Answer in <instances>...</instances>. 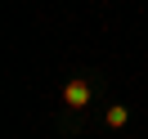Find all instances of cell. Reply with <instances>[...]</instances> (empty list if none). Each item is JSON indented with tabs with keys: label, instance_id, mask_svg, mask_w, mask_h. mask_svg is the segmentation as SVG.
<instances>
[{
	"label": "cell",
	"instance_id": "cell-1",
	"mask_svg": "<svg viewBox=\"0 0 148 139\" xmlns=\"http://www.w3.org/2000/svg\"><path fill=\"white\" fill-rule=\"evenodd\" d=\"M90 103H94V85L85 81V76H72V81H63V108L81 112V108H90Z\"/></svg>",
	"mask_w": 148,
	"mask_h": 139
},
{
	"label": "cell",
	"instance_id": "cell-2",
	"mask_svg": "<svg viewBox=\"0 0 148 139\" xmlns=\"http://www.w3.org/2000/svg\"><path fill=\"white\" fill-rule=\"evenodd\" d=\"M103 121H108V126H112V130H121V126H126V121H130V112H126V108H121V103H112V108H108V112H103Z\"/></svg>",
	"mask_w": 148,
	"mask_h": 139
}]
</instances>
